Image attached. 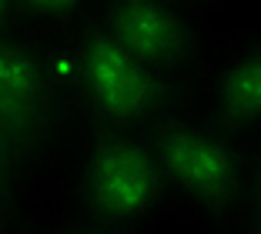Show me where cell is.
I'll return each mask as SVG.
<instances>
[{"label": "cell", "mask_w": 261, "mask_h": 234, "mask_svg": "<svg viewBox=\"0 0 261 234\" xmlns=\"http://www.w3.org/2000/svg\"><path fill=\"white\" fill-rule=\"evenodd\" d=\"M64 67L84 131H147L171 114L194 111V94L144 70L97 23L64 37Z\"/></svg>", "instance_id": "3957f363"}, {"label": "cell", "mask_w": 261, "mask_h": 234, "mask_svg": "<svg viewBox=\"0 0 261 234\" xmlns=\"http://www.w3.org/2000/svg\"><path fill=\"white\" fill-rule=\"evenodd\" d=\"M61 211L114 234H158L164 184L144 131H81L57 161Z\"/></svg>", "instance_id": "6da1fadb"}, {"label": "cell", "mask_w": 261, "mask_h": 234, "mask_svg": "<svg viewBox=\"0 0 261 234\" xmlns=\"http://www.w3.org/2000/svg\"><path fill=\"white\" fill-rule=\"evenodd\" d=\"M94 23L144 70L188 94L198 91L218 40L194 0H100Z\"/></svg>", "instance_id": "5b68a950"}, {"label": "cell", "mask_w": 261, "mask_h": 234, "mask_svg": "<svg viewBox=\"0 0 261 234\" xmlns=\"http://www.w3.org/2000/svg\"><path fill=\"white\" fill-rule=\"evenodd\" d=\"M204 124L254 144L261 137V27L218 37L194 91Z\"/></svg>", "instance_id": "8992f818"}, {"label": "cell", "mask_w": 261, "mask_h": 234, "mask_svg": "<svg viewBox=\"0 0 261 234\" xmlns=\"http://www.w3.org/2000/svg\"><path fill=\"white\" fill-rule=\"evenodd\" d=\"M0 124L37 164H57L84 131L64 67V37L0 31Z\"/></svg>", "instance_id": "7a4b0ae2"}, {"label": "cell", "mask_w": 261, "mask_h": 234, "mask_svg": "<svg viewBox=\"0 0 261 234\" xmlns=\"http://www.w3.org/2000/svg\"><path fill=\"white\" fill-rule=\"evenodd\" d=\"M224 4H231V0H211V7H224Z\"/></svg>", "instance_id": "5bb4252c"}, {"label": "cell", "mask_w": 261, "mask_h": 234, "mask_svg": "<svg viewBox=\"0 0 261 234\" xmlns=\"http://www.w3.org/2000/svg\"><path fill=\"white\" fill-rule=\"evenodd\" d=\"M144 137L161 171L168 218H194L215 231L238 204L251 144L204 124L194 111L151 124Z\"/></svg>", "instance_id": "277c9868"}, {"label": "cell", "mask_w": 261, "mask_h": 234, "mask_svg": "<svg viewBox=\"0 0 261 234\" xmlns=\"http://www.w3.org/2000/svg\"><path fill=\"white\" fill-rule=\"evenodd\" d=\"M194 4H198V7L204 10V14H207V10H211V0H194Z\"/></svg>", "instance_id": "4fadbf2b"}, {"label": "cell", "mask_w": 261, "mask_h": 234, "mask_svg": "<svg viewBox=\"0 0 261 234\" xmlns=\"http://www.w3.org/2000/svg\"><path fill=\"white\" fill-rule=\"evenodd\" d=\"M211 234H261V137L251 144L248 174L241 184L238 204Z\"/></svg>", "instance_id": "30bf717a"}, {"label": "cell", "mask_w": 261, "mask_h": 234, "mask_svg": "<svg viewBox=\"0 0 261 234\" xmlns=\"http://www.w3.org/2000/svg\"><path fill=\"white\" fill-rule=\"evenodd\" d=\"M57 164H37L0 124V191H34L54 177Z\"/></svg>", "instance_id": "9c48e42d"}, {"label": "cell", "mask_w": 261, "mask_h": 234, "mask_svg": "<svg viewBox=\"0 0 261 234\" xmlns=\"http://www.w3.org/2000/svg\"><path fill=\"white\" fill-rule=\"evenodd\" d=\"M7 27H20L17 20V0H0V31Z\"/></svg>", "instance_id": "7c38bea8"}, {"label": "cell", "mask_w": 261, "mask_h": 234, "mask_svg": "<svg viewBox=\"0 0 261 234\" xmlns=\"http://www.w3.org/2000/svg\"><path fill=\"white\" fill-rule=\"evenodd\" d=\"M97 7L100 0H17V20L44 37H70L94 23Z\"/></svg>", "instance_id": "52a82bcc"}, {"label": "cell", "mask_w": 261, "mask_h": 234, "mask_svg": "<svg viewBox=\"0 0 261 234\" xmlns=\"http://www.w3.org/2000/svg\"><path fill=\"white\" fill-rule=\"evenodd\" d=\"M61 207L57 191V171L44 188L34 191H0V234H23V227L34 218Z\"/></svg>", "instance_id": "ba28073f"}, {"label": "cell", "mask_w": 261, "mask_h": 234, "mask_svg": "<svg viewBox=\"0 0 261 234\" xmlns=\"http://www.w3.org/2000/svg\"><path fill=\"white\" fill-rule=\"evenodd\" d=\"M23 234H114V231L84 224V221L70 218V214H64L61 207H57V211H47V214H40V218H34L31 224L23 227Z\"/></svg>", "instance_id": "8fae6325"}]
</instances>
